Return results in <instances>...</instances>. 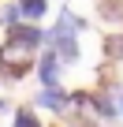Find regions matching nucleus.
I'll use <instances>...</instances> for the list:
<instances>
[{"mask_svg":"<svg viewBox=\"0 0 123 127\" xmlns=\"http://www.w3.org/2000/svg\"><path fill=\"white\" fill-rule=\"evenodd\" d=\"M11 112H15L11 97H8V94H0V120H4V116H11Z\"/></svg>","mask_w":123,"mask_h":127,"instance_id":"10","label":"nucleus"},{"mask_svg":"<svg viewBox=\"0 0 123 127\" xmlns=\"http://www.w3.org/2000/svg\"><path fill=\"white\" fill-rule=\"evenodd\" d=\"M45 45H34L19 34H4V41H0V82H23L26 75H34L37 67V56H41Z\"/></svg>","mask_w":123,"mask_h":127,"instance_id":"1","label":"nucleus"},{"mask_svg":"<svg viewBox=\"0 0 123 127\" xmlns=\"http://www.w3.org/2000/svg\"><path fill=\"white\" fill-rule=\"evenodd\" d=\"M34 79L41 82V90H60V86H64V60L56 56V49H52V45H45V49H41L37 67H34Z\"/></svg>","mask_w":123,"mask_h":127,"instance_id":"2","label":"nucleus"},{"mask_svg":"<svg viewBox=\"0 0 123 127\" xmlns=\"http://www.w3.org/2000/svg\"><path fill=\"white\" fill-rule=\"evenodd\" d=\"M19 23H23V11H19L15 0H8V4L0 8V26H4V34H8V30H15Z\"/></svg>","mask_w":123,"mask_h":127,"instance_id":"9","label":"nucleus"},{"mask_svg":"<svg viewBox=\"0 0 123 127\" xmlns=\"http://www.w3.org/2000/svg\"><path fill=\"white\" fill-rule=\"evenodd\" d=\"M119 112H123V86H119Z\"/></svg>","mask_w":123,"mask_h":127,"instance_id":"11","label":"nucleus"},{"mask_svg":"<svg viewBox=\"0 0 123 127\" xmlns=\"http://www.w3.org/2000/svg\"><path fill=\"white\" fill-rule=\"evenodd\" d=\"M30 105H34L37 112H52V116L60 120V116L71 108V90H67V86H60V90H37Z\"/></svg>","mask_w":123,"mask_h":127,"instance_id":"3","label":"nucleus"},{"mask_svg":"<svg viewBox=\"0 0 123 127\" xmlns=\"http://www.w3.org/2000/svg\"><path fill=\"white\" fill-rule=\"evenodd\" d=\"M45 45H52V49H56V56L64 60V67L82 60V45H78V37H75V34H56V37H49Z\"/></svg>","mask_w":123,"mask_h":127,"instance_id":"4","label":"nucleus"},{"mask_svg":"<svg viewBox=\"0 0 123 127\" xmlns=\"http://www.w3.org/2000/svg\"><path fill=\"white\" fill-rule=\"evenodd\" d=\"M101 49H104V60H112V64H123V30H112V34H104Z\"/></svg>","mask_w":123,"mask_h":127,"instance_id":"7","label":"nucleus"},{"mask_svg":"<svg viewBox=\"0 0 123 127\" xmlns=\"http://www.w3.org/2000/svg\"><path fill=\"white\" fill-rule=\"evenodd\" d=\"M15 4H19V11H23V23H45L52 0H15Z\"/></svg>","mask_w":123,"mask_h":127,"instance_id":"5","label":"nucleus"},{"mask_svg":"<svg viewBox=\"0 0 123 127\" xmlns=\"http://www.w3.org/2000/svg\"><path fill=\"white\" fill-rule=\"evenodd\" d=\"M52 127H64V123H52Z\"/></svg>","mask_w":123,"mask_h":127,"instance_id":"12","label":"nucleus"},{"mask_svg":"<svg viewBox=\"0 0 123 127\" xmlns=\"http://www.w3.org/2000/svg\"><path fill=\"white\" fill-rule=\"evenodd\" d=\"M64 4H67V0H64Z\"/></svg>","mask_w":123,"mask_h":127,"instance_id":"13","label":"nucleus"},{"mask_svg":"<svg viewBox=\"0 0 123 127\" xmlns=\"http://www.w3.org/2000/svg\"><path fill=\"white\" fill-rule=\"evenodd\" d=\"M97 15H101L104 23L123 26V0H97Z\"/></svg>","mask_w":123,"mask_h":127,"instance_id":"8","label":"nucleus"},{"mask_svg":"<svg viewBox=\"0 0 123 127\" xmlns=\"http://www.w3.org/2000/svg\"><path fill=\"white\" fill-rule=\"evenodd\" d=\"M11 127H45V123H41V112L26 101V105H15V112H11Z\"/></svg>","mask_w":123,"mask_h":127,"instance_id":"6","label":"nucleus"}]
</instances>
